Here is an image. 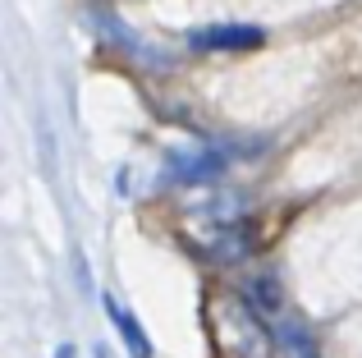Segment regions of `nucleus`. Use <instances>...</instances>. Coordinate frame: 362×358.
<instances>
[{
  "label": "nucleus",
  "mask_w": 362,
  "mask_h": 358,
  "mask_svg": "<svg viewBox=\"0 0 362 358\" xmlns=\"http://www.w3.org/2000/svg\"><path fill=\"white\" fill-rule=\"evenodd\" d=\"M225 161H230V156H225L221 147H211V152H175L170 156V179H179V184H202V179L221 175Z\"/></svg>",
  "instance_id": "7ed1b4c3"
},
{
  "label": "nucleus",
  "mask_w": 362,
  "mask_h": 358,
  "mask_svg": "<svg viewBox=\"0 0 362 358\" xmlns=\"http://www.w3.org/2000/svg\"><path fill=\"white\" fill-rule=\"evenodd\" d=\"M262 28H247V23H221V28H197L193 37H188V46L193 51H247V46L262 42Z\"/></svg>",
  "instance_id": "f03ea898"
},
{
  "label": "nucleus",
  "mask_w": 362,
  "mask_h": 358,
  "mask_svg": "<svg viewBox=\"0 0 362 358\" xmlns=\"http://www.w3.org/2000/svg\"><path fill=\"white\" fill-rule=\"evenodd\" d=\"M106 313L115 317V331L124 335L129 354H133V358H151V340H147V331H142V322H138V317H133L124 304H115V299H106Z\"/></svg>",
  "instance_id": "20e7f679"
},
{
  "label": "nucleus",
  "mask_w": 362,
  "mask_h": 358,
  "mask_svg": "<svg viewBox=\"0 0 362 358\" xmlns=\"http://www.w3.org/2000/svg\"><path fill=\"white\" fill-rule=\"evenodd\" d=\"M211 335L225 358H271V331L243 299H221L211 308Z\"/></svg>",
  "instance_id": "f257e3e1"
}]
</instances>
